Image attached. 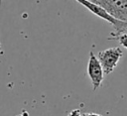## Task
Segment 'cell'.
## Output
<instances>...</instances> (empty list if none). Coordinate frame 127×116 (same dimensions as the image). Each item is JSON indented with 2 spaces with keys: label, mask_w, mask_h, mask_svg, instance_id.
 <instances>
[{
  "label": "cell",
  "mask_w": 127,
  "mask_h": 116,
  "mask_svg": "<svg viewBox=\"0 0 127 116\" xmlns=\"http://www.w3.org/2000/svg\"><path fill=\"white\" fill-rule=\"evenodd\" d=\"M67 116H81V113H80V108H75V109H72L68 114Z\"/></svg>",
  "instance_id": "8992f818"
},
{
  "label": "cell",
  "mask_w": 127,
  "mask_h": 116,
  "mask_svg": "<svg viewBox=\"0 0 127 116\" xmlns=\"http://www.w3.org/2000/svg\"><path fill=\"white\" fill-rule=\"evenodd\" d=\"M123 56V51L119 47H112L106 50L100 51L97 54V59L101 64L104 74H110Z\"/></svg>",
  "instance_id": "7a4b0ae2"
},
{
  "label": "cell",
  "mask_w": 127,
  "mask_h": 116,
  "mask_svg": "<svg viewBox=\"0 0 127 116\" xmlns=\"http://www.w3.org/2000/svg\"><path fill=\"white\" fill-rule=\"evenodd\" d=\"M107 39H108V40H115V41H118L119 44H120L123 48L127 49V33H126V32H125V33H122V34H119V35H113V34L110 33V36H109Z\"/></svg>",
  "instance_id": "5b68a950"
},
{
  "label": "cell",
  "mask_w": 127,
  "mask_h": 116,
  "mask_svg": "<svg viewBox=\"0 0 127 116\" xmlns=\"http://www.w3.org/2000/svg\"><path fill=\"white\" fill-rule=\"evenodd\" d=\"M116 20L127 23V0H92Z\"/></svg>",
  "instance_id": "3957f363"
},
{
  "label": "cell",
  "mask_w": 127,
  "mask_h": 116,
  "mask_svg": "<svg viewBox=\"0 0 127 116\" xmlns=\"http://www.w3.org/2000/svg\"><path fill=\"white\" fill-rule=\"evenodd\" d=\"M76 2H78L80 5L84 6L89 12H91L95 16H97V17L107 21L108 23H110L113 26V30H114L113 32H111V34L119 35V34L125 33V31L127 30V23L126 22H122V21L116 20L115 18L110 16L102 7L94 4L93 2H91L89 0H77Z\"/></svg>",
  "instance_id": "6da1fadb"
},
{
  "label": "cell",
  "mask_w": 127,
  "mask_h": 116,
  "mask_svg": "<svg viewBox=\"0 0 127 116\" xmlns=\"http://www.w3.org/2000/svg\"><path fill=\"white\" fill-rule=\"evenodd\" d=\"M87 75L91 81L92 85V90L95 91L98 89L104 80V72L101 67L100 62L98 61L97 58L95 57L94 53L92 51L89 52V57H88V62H87Z\"/></svg>",
  "instance_id": "277c9868"
},
{
  "label": "cell",
  "mask_w": 127,
  "mask_h": 116,
  "mask_svg": "<svg viewBox=\"0 0 127 116\" xmlns=\"http://www.w3.org/2000/svg\"><path fill=\"white\" fill-rule=\"evenodd\" d=\"M0 48H1V43H0Z\"/></svg>",
  "instance_id": "ba28073f"
},
{
  "label": "cell",
  "mask_w": 127,
  "mask_h": 116,
  "mask_svg": "<svg viewBox=\"0 0 127 116\" xmlns=\"http://www.w3.org/2000/svg\"><path fill=\"white\" fill-rule=\"evenodd\" d=\"M82 116H103L99 113H95V112H88V113H84Z\"/></svg>",
  "instance_id": "52a82bcc"
}]
</instances>
